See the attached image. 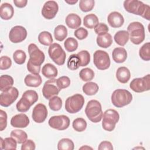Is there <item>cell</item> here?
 <instances>
[{"instance_id":"obj_1","label":"cell","mask_w":150,"mask_h":150,"mask_svg":"<svg viewBox=\"0 0 150 150\" xmlns=\"http://www.w3.org/2000/svg\"><path fill=\"white\" fill-rule=\"evenodd\" d=\"M29 59L27 63L28 70L33 74H39L41 64L44 62L45 56L34 43H30L28 46Z\"/></svg>"},{"instance_id":"obj_2","label":"cell","mask_w":150,"mask_h":150,"mask_svg":"<svg viewBox=\"0 0 150 150\" xmlns=\"http://www.w3.org/2000/svg\"><path fill=\"white\" fill-rule=\"evenodd\" d=\"M124 7L129 13L139 15L148 21L150 19V8L148 5L138 0H125Z\"/></svg>"},{"instance_id":"obj_3","label":"cell","mask_w":150,"mask_h":150,"mask_svg":"<svg viewBox=\"0 0 150 150\" xmlns=\"http://www.w3.org/2000/svg\"><path fill=\"white\" fill-rule=\"evenodd\" d=\"M127 32L130 36L131 42L135 45H139L145 39V28L144 25L139 22L129 23L127 27Z\"/></svg>"},{"instance_id":"obj_4","label":"cell","mask_w":150,"mask_h":150,"mask_svg":"<svg viewBox=\"0 0 150 150\" xmlns=\"http://www.w3.org/2000/svg\"><path fill=\"white\" fill-rule=\"evenodd\" d=\"M85 113L87 118L91 122L94 123L100 122L103 115L100 103L96 100L89 101L86 107Z\"/></svg>"},{"instance_id":"obj_5","label":"cell","mask_w":150,"mask_h":150,"mask_svg":"<svg viewBox=\"0 0 150 150\" xmlns=\"http://www.w3.org/2000/svg\"><path fill=\"white\" fill-rule=\"evenodd\" d=\"M111 102L118 108H121L129 104L132 100V94L127 90L117 89L111 94Z\"/></svg>"},{"instance_id":"obj_6","label":"cell","mask_w":150,"mask_h":150,"mask_svg":"<svg viewBox=\"0 0 150 150\" xmlns=\"http://www.w3.org/2000/svg\"><path fill=\"white\" fill-rule=\"evenodd\" d=\"M102 127L107 131H112L114 129L116 124L118 122L120 115L114 109H108L104 111L103 115Z\"/></svg>"},{"instance_id":"obj_7","label":"cell","mask_w":150,"mask_h":150,"mask_svg":"<svg viewBox=\"0 0 150 150\" xmlns=\"http://www.w3.org/2000/svg\"><path fill=\"white\" fill-rule=\"evenodd\" d=\"M84 104V97L80 94H75L66 99L65 110L70 114H75L81 110Z\"/></svg>"},{"instance_id":"obj_8","label":"cell","mask_w":150,"mask_h":150,"mask_svg":"<svg viewBox=\"0 0 150 150\" xmlns=\"http://www.w3.org/2000/svg\"><path fill=\"white\" fill-rule=\"evenodd\" d=\"M50 58L57 65L64 64L66 60V54L62 46L57 43H52L48 49Z\"/></svg>"},{"instance_id":"obj_9","label":"cell","mask_w":150,"mask_h":150,"mask_svg":"<svg viewBox=\"0 0 150 150\" xmlns=\"http://www.w3.org/2000/svg\"><path fill=\"white\" fill-rule=\"evenodd\" d=\"M93 62L96 67L101 70H106L110 66V59L108 54L101 50H97L94 52Z\"/></svg>"},{"instance_id":"obj_10","label":"cell","mask_w":150,"mask_h":150,"mask_svg":"<svg viewBox=\"0 0 150 150\" xmlns=\"http://www.w3.org/2000/svg\"><path fill=\"white\" fill-rule=\"evenodd\" d=\"M129 87L136 93H142L150 89V75L148 74L143 77L134 79L129 84Z\"/></svg>"},{"instance_id":"obj_11","label":"cell","mask_w":150,"mask_h":150,"mask_svg":"<svg viewBox=\"0 0 150 150\" xmlns=\"http://www.w3.org/2000/svg\"><path fill=\"white\" fill-rule=\"evenodd\" d=\"M70 119L64 115H54L50 118L48 124L50 127L57 130H64L70 125Z\"/></svg>"},{"instance_id":"obj_12","label":"cell","mask_w":150,"mask_h":150,"mask_svg":"<svg viewBox=\"0 0 150 150\" xmlns=\"http://www.w3.org/2000/svg\"><path fill=\"white\" fill-rule=\"evenodd\" d=\"M19 96V91L16 87H11L9 90L2 92L0 95V104L7 107L16 101Z\"/></svg>"},{"instance_id":"obj_13","label":"cell","mask_w":150,"mask_h":150,"mask_svg":"<svg viewBox=\"0 0 150 150\" xmlns=\"http://www.w3.org/2000/svg\"><path fill=\"white\" fill-rule=\"evenodd\" d=\"M57 79H50L46 81L42 88V94L46 99H50L52 97L57 96L61 90L57 86Z\"/></svg>"},{"instance_id":"obj_14","label":"cell","mask_w":150,"mask_h":150,"mask_svg":"<svg viewBox=\"0 0 150 150\" xmlns=\"http://www.w3.org/2000/svg\"><path fill=\"white\" fill-rule=\"evenodd\" d=\"M26 29L23 26L19 25L13 27L9 33V40L14 43L22 42L26 38Z\"/></svg>"},{"instance_id":"obj_15","label":"cell","mask_w":150,"mask_h":150,"mask_svg":"<svg viewBox=\"0 0 150 150\" xmlns=\"http://www.w3.org/2000/svg\"><path fill=\"white\" fill-rule=\"evenodd\" d=\"M59 10L57 3L54 1H46L42 8V15L47 19H52L55 17Z\"/></svg>"},{"instance_id":"obj_16","label":"cell","mask_w":150,"mask_h":150,"mask_svg":"<svg viewBox=\"0 0 150 150\" xmlns=\"http://www.w3.org/2000/svg\"><path fill=\"white\" fill-rule=\"evenodd\" d=\"M47 116V108L43 104H38L33 109L32 117L33 120L37 123H42L45 121Z\"/></svg>"},{"instance_id":"obj_17","label":"cell","mask_w":150,"mask_h":150,"mask_svg":"<svg viewBox=\"0 0 150 150\" xmlns=\"http://www.w3.org/2000/svg\"><path fill=\"white\" fill-rule=\"evenodd\" d=\"M29 124V119L28 117L23 113L16 114L12 117L11 120V125L15 128H25Z\"/></svg>"},{"instance_id":"obj_18","label":"cell","mask_w":150,"mask_h":150,"mask_svg":"<svg viewBox=\"0 0 150 150\" xmlns=\"http://www.w3.org/2000/svg\"><path fill=\"white\" fill-rule=\"evenodd\" d=\"M107 21L110 26L114 28H117L122 26L124 22V19L120 12L114 11L108 15Z\"/></svg>"},{"instance_id":"obj_19","label":"cell","mask_w":150,"mask_h":150,"mask_svg":"<svg viewBox=\"0 0 150 150\" xmlns=\"http://www.w3.org/2000/svg\"><path fill=\"white\" fill-rule=\"evenodd\" d=\"M14 9L11 4L5 2L0 6V16L4 20H9L12 18Z\"/></svg>"},{"instance_id":"obj_20","label":"cell","mask_w":150,"mask_h":150,"mask_svg":"<svg viewBox=\"0 0 150 150\" xmlns=\"http://www.w3.org/2000/svg\"><path fill=\"white\" fill-rule=\"evenodd\" d=\"M65 22L69 28L74 29L80 27L81 23V20L78 15L76 13H70L66 16Z\"/></svg>"},{"instance_id":"obj_21","label":"cell","mask_w":150,"mask_h":150,"mask_svg":"<svg viewBox=\"0 0 150 150\" xmlns=\"http://www.w3.org/2000/svg\"><path fill=\"white\" fill-rule=\"evenodd\" d=\"M112 57L115 62L121 63L124 62L127 59V52L124 47H116L112 51Z\"/></svg>"},{"instance_id":"obj_22","label":"cell","mask_w":150,"mask_h":150,"mask_svg":"<svg viewBox=\"0 0 150 150\" xmlns=\"http://www.w3.org/2000/svg\"><path fill=\"white\" fill-rule=\"evenodd\" d=\"M24 82L27 86L37 87L42 84V80L39 74H29L26 75V76L25 77Z\"/></svg>"},{"instance_id":"obj_23","label":"cell","mask_w":150,"mask_h":150,"mask_svg":"<svg viewBox=\"0 0 150 150\" xmlns=\"http://www.w3.org/2000/svg\"><path fill=\"white\" fill-rule=\"evenodd\" d=\"M116 77L119 82L126 83L131 77L130 71L126 67H120L116 71Z\"/></svg>"},{"instance_id":"obj_24","label":"cell","mask_w":150,"mask_h":150,"mask_svg":"<svg viewBox=\"0 0 150 150\" xmlns=\"http://www.w3.org/2000/svg\"><path fill=\"white\" fill-rule=\"evenodd\" d=\"M97 44L99 47L107 48L110 47L112 43V38L109 33L98 35L96 39Z\"/></svg>"},{"instance_id":"obj_25","label":"cell","mask_w":150,"mask_h":150,"mask_svg":"<svg viewBox=\"0 0 150 150\" xmlns=\"http://www.w3.org/2000/svg\"><path fill=\"white\" fill-rule=\"evenodd\" d=\"M42 73L46 78L53 79L57 76L58 71L55 66L51 63H46L42 67Z\"/></svg>"},{"instance_id":"obj_26","label":"cell","mask_w":150,"mask_h":150,"mask_svg":"<svg viewBox=\"0 0 150 150\" xmlns=\"http://www.w3.org/2000/svg\"><path fill=\"white\" fill-rule=\"evenodd\" d=\"M13 79L9 75H2L0 77V90L3 92L12 87Z\"/></svg>"},{"instance_id":"obj_27","label":"cell","mask_w":150,"mask_h":150,"mask_svg":"<svg viewBox=\"0 0 150 150\" xmlns=\"http://www.w3.org/2000/svg\"><path fill=\"white\" fill-rule=\"evenodd\" d=\"M129 35L127 30H119L114 35L115 42L120 46H124L129 40Z\"/></svg>"},{"instance_id":"obj_28","label":"cell","mask_w":150,"mask_h":150,"mask_svg":"<svg viewBox=\"0 0 150 150\" xmlns=\"http://www.w3.org/2000/svg\"><path fill=\"white\" fill-rule=\"evenodd\" d=\"M83 24L87 28L93 29L98 24V18L94 13L88 14L84 18Z\"/></svg>"},{"instance_id":"obj_29","label":"cell","mask_w":150,"mask_h":150,"mask_svg":"<svg viewBox=\"0 0 150 150\" xmlns=\"http://www.w3.org/2000/svg\"><path fill=\"white\" fill-rule=\"evenodd\" d=\"M1 149H16L17 142L12 137H7L4 139L1 138Z\"/></svg>"},{"instance_id":"obj_30","label":"cell","mask_w":150,"mask_h":150,"mask_svg":"<svg viewBox=\"0 0 150 150\" xmlns=\"http://www.w3.org/2000/svg\"><path fill=\"white\" fill-rule=\"evenodd\" d=\"M83 91L87 96H93L96 94L99 89L98 84L96 83L88 81L83 86Z\"/></svg>"},{"instance_id":"obj_31","label":"cell","mask_w":150,"mask_h":150,"mask_svg":"<svg viewBox=\"0 0 150 150\" xmlns=\"http://www.w3.org/2000/svg\"><path fill=\"white\" fill-rule=\"evenodd\" d=\"M54 36L56 40L58 41H63L67 36V28L63 25L57 26L54 30Z\"/></svg>"},{"instance_id":"obj_32","label":"cell","mask_w":150,"mask_h":150,"mask_svg":"<svg viewBox=\"0 0 150 150\" xmlns=\"http://www.w3.org/2000/svg\"><path fill=\"white\" fill-rule=\"evenodd\" d=\"M10 135L14 138L18 144L23 143L28 138L27 134L21 129H14L12 131Z\"/></svg>"},{"instance_id":"obj_33","label":"cell","mask_w":150,"mask_h":150,"mask_svg":"<svg viewBox=\"0 0 150 150\" xmlns=\"http://www.w3.org/2000/svg\"><path fill=\"white\" fill-rule=\"evenodd\" d=\"M38 40L40 44L50 46L52 44L53 38L51 33L47 31H43L38 35Z\"/></svg>"},{"instance_id":"obj_34","label":"cell","mask_w":150,"mask_h":150,"mask_svg":"<svg viewBox=\"0 0 150 150\" xmlns=\"http://www.w3.org/2000/svg\"><path fill=\"white\" fill-rule=\"evenodd\" d=\"M74 148V142L69 138H62L57 144L59 150H73Z\"/></svg>"},{"instance_id":"obj_35","label":"cell","mask_w":150,"mask_h":150,"mask_svg":"<svg viewBox=\"0 0 150 150\" xmlns=\"http://www.w3.org/2000/svg\"><path fill=\"white\" fill-rule=\"evenodd\" d=\"M32 105L27 98L22 97L19 101L16 103V107L19 112H25L28 111Z\"/></svg>"},{"instance_id":"obj_36","label":"cell","mask_w":150,"mask_h":150,"mask_svg":"<svg viewBox=\"0 0 150 150\" xmlns=\"http://www.w3.org/2000/svg\"><path fill=\"white\" fill-rule=\"evenodd\" d=\"M77 54L79 59V66L83 67L88 64L90 61V55L88 51L81 50Z\"/></svg>"},{"instance_id":"obj_37","label":"cell","mask_w":150,"mask_h":150,"mask_svg":"<svg viewBox=\"0 0 150 150\" xmlns=\"http://www.w3.org/2000/svg\"><path fill=\"white\" fill-rule=\"evenodd\" d=\"M72 126L76 131L83 132L87 128V122L84 118H77L73 120Z\"/></svg>"},{"instance_id":"obj_38","label":"cell","mask_w":150,"mask_h":150,"mask_svg":"<svg viewBox=\"0 0 150 150\" xmlns=\"http://www.w3.org/2000/svg\"><path fill=\"white\" fill-rule=\"evenodd\" d=\"M80 79L84 81H90L94 77V71L88 67L81 69L79 73Z\"/></svg>"},{"instance_id":"obj_39","label":"cell","mask_w":150,"mask_h":150,"mask_svg":"<svg viewBox=\"0 0 150 150\" xmlns=\"http://www.w3.org/2000/svg\"><path fill=\"white\" fill-rule=\"evenodd\" d=\"M139 55L140 57L145 60L149 61L150 60V43L147 42L143 45L139 50Z\"/></svg>"},{"instance_id":"obj_40","label":"cell","mask_w":150,"mask_h":150,"mask_svg":"<svg viewBox=\"0 0 150 150\" xmlns=\"http://www.w3.org/2000/svg\"><path fill=\"white\" fill-rule=\"evenodd\" d=\"M49 106L53 111H59L62 107V100L59 97L54 96L49 99Z\"/></svg>"},{"instance_id":"obj_41","label":"cell","mask_w":150,"mask_h":150,"mask_svg":"<svg viewBox=\"0 0 150 150\" xmlns=\"http://www.w3.org/2000/svg\"><path fill=\"white\" fill-rule=\"evenodd\" d=\"M66 50L69 52H72L77 50L78 47V42L73 38H68L64 42Z\"/></svg>"},{"instance_id":"obj_42","label":"cell","mask_w":150,"mask_h":150,"mask_svg":"<svg viewBox=\"0 0 150 150\" xmlns=\"http://www.w3.org/2000/svg\"><path fill=\"white\" fill-rule=\"evenodd\" d=\"M79 59L77 54H71L67 62V67L71 70H76L80 66L79 65Z\"/></svg>"},{"instance_id":"obj_43","label":"cell","mask_w":150,"mask_h":150,"mask_svg":"<svg viewBox=\"0 0 150 150\" xmlns=\"http://www.w3.org/2000/svg\"><path fill=\"white\" fill-rule=\"evenodd\" d=\"M94 0H81L79 2V8L83 12L91 11L94 6Z\"/></svg>"},{"instance_id":"obj_44","label":"cell","mask_w":150,"mask_h":150,"mask_svg":"<svg viewBox=\"0 0 150 150\" xmlns=\"http://www.w3.org/2000/svg\"><path fill=\"white\" fill-rule=\"evenodd\" d=\"M13 59L16 63L22 64L25 62L26 54L22 50H16L13 54Z\"/></svg>"},{"instance_id":"obj_45","label":"cell","mask_w":150,"mask_h":150,"mask_svg":"<svg viewBox=\"0 0 150 150\" xmlns=\"http://www.w3.org/2000/svg\"><path fill=\"white\" fill-rule=\"evenodd\" d=\"M26 98H27L32 105L34 104L38 100V94L35 90H28L23 93L22 96Z\"/></svg>"},{"instance_id":"obj_46","label":"cell","mask_w":150,"mask_h":150,"mask_svg":"<svg viewBox=\"0 0 150 150\" xmlns=\"http://www.w3.org/2000/svg\"><path fill=\"white\" fill-rule=\"evenodd\" d=\"M57 86L62 90L68 87L70 84V80L67 76H62L57 79L56 80Z\"/></svg>"},{"instance_id":"obj_47","label":"cell","mask_w":150,"mask_h":150,"mask_svg":"<svg viewBox=\"0 0 150 150\" xmlns=\"http://www.w3.org/2000/svg\"><path fill=\"white\" fill-rule=\"evenodd\" d=\"M12 65V60L10 57L6 56H1L0 58V69L6 70L11 67Z\"/></svg>"},{"instance_id":"obj_48","label":"cell","mask_w":150,"mask_h":150,"mask_svg":"<svg viewBox=\"0 0 150 150\" xmlns=\"http://www.w3.org/2000/svg\"><path fill=\"white\" fill-rule=\"evenodd\" d=\"M74 35L76 38L79 40H83L86 38L88 36V31L86 29L80 27L77 28L74 32Z\"/></svg>"},{"instance_id":"obj_49","label":"cell","mask_w":150,"mask_h":150,"mask_svg":"<svg viewBox=\"0 0 150 150\" xmlns=\"http://www.w3.org/2000/svg\"><path fill=\"white\" fill-rule=\"evenodd\" d=\"M109 30L107 25L104 23H98V24L94 28V31L98 35H103L108 33Z\"/></svg>"},{"instance_id":"obj_50","label":"cell","mask_w":150,"mask_h":150,"mask_svg":"<svg viewBox=\"0 0 150 150\" xmlns=\"http://www.w3.org/2000/svg\"><path fill=\"white\" fill-rule=\"evenodd\" d=\"M7 125V114L2 110H0V131L5 129Z\"/></svg>"},{"instance_id":"obj_51","label":"cell","mask_w":150,"mask_h":150,"mask_svg":"<svg viewBox=\"0 0 150 150\" xmlns=\"http://www.w3.org/2000/svg\"><path fill=\"white\" fill-rule=\"evenodd\" d=\"M36 146L35 142L31 139H26L21 146L22 150H34L35 149Z\"/></svg>"},{"instance_id":"obj_52","label":"cell","mask_w":150,"mask_h":150,"mask_svg":"<svg viewBox=\"0 0 150 150\" xmlns=\"http://www.w3.org/2000/svg\"><path fill=\"white\" fill-rule=\"evenodd\" d=\"M98 149L99 150H104V149H106V150H112L113 149V146L112 145V144L107 141H104L101 142L98 147Z\"/></svg>"},{"instance_id":"obj_53","label":"cell","mask_w":150,"mask_h":150,"mask_svg":"<svg viewBox=\"0 0 150 150\" xmlns=\"http://www.w3.org/2000/svg\"><path fill=\"white\" fill-rule=\"evenodd\" d=\"M13 3L16 7L22 8L26 6L28 3V1L27 0H14Z\"/></svg>"},{"instance_id":"obj_54","label":"cell","mask_w":150,"mask_h":150,"mask_svg":"<svg viewBox=\"0 0 150 150\" xmlns=\"http://www.w3.org/2000/svg\"><path fill=\"white\" fill-rule=\"evenodd\" d=\"M65 2L69 4H70V5H73V4H76L78 1L77 0H73V1H65Z\"/></svg>"},{"instance_id":"obj_55","label":"cell","mask_w":150,"mask_h":150,"mask_svg":"<svg viewBox=\"0 0 150 150\" xmlns=\"http://www.w3.org/2000/svg\"><path fill=\"white\" fill-rule=\"evenodd\" d=\"M93 149L92 148H91V147H90V146H87V145L83 146H81V147H80V148H79V149Z\"/></svg>"}]
</instances>
